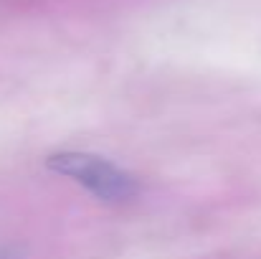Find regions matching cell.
<instances>
[{"label":"cell","mask_w":261,"mask_h":259,"mask_svg":"<svg viewBox=\"0 0 261 259\" xmlns=\"http://www.w3.org/2000/svg\"><path fill=\"white\" fill-rule=\"evenodd\" d=\"M0 259H23L18 247H0Z\"/></svg>","instance_id":"7a4b0ae2"},{"label":"cell","mask_w":261,"mask_h":259,"mask_svg":"<svg viewBox=\"0 0 261 259\" xmlns=\"http://www.w3.org/2000/svg\"><path fill=\"white\" fill-rule=\"evenodd\" d=\"M46 168L79 183L87 193L104 203H124L137 196V178L122 166L84 150H59L46 158Z\"/></svg>","instance_id":"6da1fadb"}]
</instances>
